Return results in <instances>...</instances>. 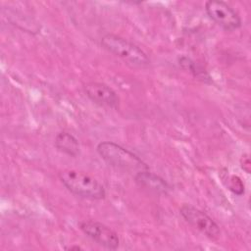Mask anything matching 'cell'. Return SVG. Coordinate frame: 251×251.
<instances>
[{
    "label": "cell",
    "instance_id": "12",
    "mask_svg": "<svg viewBox=\"0 0 251 251\" xmlns=\"http://www.w3.org/2000/svg\"><path fill=\"white\" fill-rule=\"evenodd\" d=\"M69 249L70 250H73V249H77L78 250V249H80V247L79 246H71Z\"/></svg>",
    "mask_w": 251,
    "mask_h": 251
},
{
    "label": "cell",
    "instance_id": "3",
    "mask_svg": "<svg viewBox=\"0 0 251 251\" xmlns=\"http://www.w3.org/2000/svg\"><path fill=\"white\" fill-rule=\"evenodd\" d=\"M101 45L108 52L131 66L144 68L150 64L149 57L138 45L120 35L113 33L105 34L101 38Z\"/></svg>",
    "mask_w": 251,
    "mask_h": 251
},
{
    "label": "cell",
    "instance_id": "10",
    "mask_svg": "<svg viewBox=\"0 0 251 251\" xmlns=\"http://www.w3.org/2000/svg\"><path fill=\"white\" fill-rule=\"evenodd\" d=\"M178 63L183 70L188 71L198 79H201L203 81H206V79H210L209 75L200 66H198L194 61H192L190 58H188L186 56H182L178 59Z\"/></svg>",
    "mask_w": 251,
    "mask_h": 251
},
{
    "label": "cell",
    "instance_id": "9",
    "mask_svg": "<svg viewBox=\"0 0 251 251\" xmlns=\"http://www.w3.org/2000/svg\"><path fill=\"white\" fill-rule=\"evenodd\" d=\"M54 145L58 151L71 157H76L80 152L78 140L68 131H61L57 133Z\"/></svg>",
    "mask_w": 251,
    "mask_h": 251
},
{
    "label": "cell",
    "instance_id": "7",
    "mask_svg": "<svg viewBox=\"0 0 251 251\" xmlns=\"http://www.w3.org/2000/svg\"><path fill=\"white\" fill-rule=\"evenodd\" d=\"M83 91L95 104L112 109L119 108L120 98L117 92L105 83L96 81L87 82L83 85Z\"/></svg>",
    "mask_w": 251,
    "mask_h": 251
},
{
    "label": "cell",
    "instance_id": "6",
    "mask_svg": "<svg viewBox=\"0 0 251 251\" xmlns=\"http://www.w3.org/2000/svg\"><path fill=\"white\" fill-rule=\"evenodd\" d=\"M79 228L87 237L107 249L115 250L120 245V238L116 231L100 222L82 221L79 223Z\"/></svg>",
    "mask_w": 251,
    "mask_h": 251
},
{
    "label": "cell",
    "instance_id": "8",
    "mask_svg": "<svg viewBox=\"0 0 251 251\" xmlns=\"http://www.w3.org/2000/svg\"><path fill=\"white\" fill-rule=\"evenodd\" d=\"M134 181L139 187L154 194H167L171 189L169 183L163 177L149 170L134 174Z\"/></svg>",
    "mask_w": 251,
    "mask_h": 251
},
{
    "label": "cell",
    "instance_id": "1",
    "mask_svg": "<svg viewBox=\"0 0 251 251\" xmlns=\"http://www.w3.org/2000/svg\"><path fill=\"white\" fill-rule=\"evenodd\" d=\"M99 156L110 166L130 173L149 170L148 165L136 154L113 141H102L96 147Z\"/></svg>",
    "mask_w": 251,
    "mask_h": 251
},
{
    "label": "cell",
    "instance_id": "11",
    "mask_svg": "<svg viewBox=\"0 0 251 251\" xmlns=\"http://www.w3.org/2000/svg\"><path fill=\"white\" fill-rule=\"evenodd\" d=\"M228 180H229V185L228 186H229V189L231 191H233L234 193H236L238 195H240L244 192V185H243L241 179L238 176H231Z\"/></svg>",
    "mask_w": 251,
    "mask_h": 251
},
{
    "label": "cell",
    "instance_id": "4",
    "mask_svg": "<svg viewBox=\"0 0 251 251\" xmlns=\"http://www.w3.org/2000/svg\"><path fill=\"white\" fill-rule=\"evenodd\" d=\"M179 214L192 227L200 231L210 239H217L221 235L219 225L205 212L190 205L183 204L179 208Z\"/></svg>",
    "mask_w": 251,
    "mask_h": 251
},
{
    "label": "cell",
    "instance_id": "2",
    "mask_svg": "<svg viewBox=\"0 0 251 251\" xmlns=\"http://www.w3.org/2000/svg\"><path fill=\"white\" fill-rule=\"evenodd\" d=\"M62 184L73 194L85 199L101 200L106 196L103 184L92 176L76 170H64L59 174Z\"/></svg>",
    "mask_w": 251,
    "mask_h": 251
},
{
    "label": "cell",
    "instance_id": "5",
    "mask_svg": "<svg viewBox=\"0 0 251 251\" xmlns=\"http://www.w3.org/2000/svg\"><path fill=\"white\" fill-rule=\"evenodd\" d=\"M209 18L226 30H235L241 26V18L227 3L221 0H210L205 3Z\"/></svg>",
    "mask_w": 251,
    "mask_h": 251
}]
</instances>
